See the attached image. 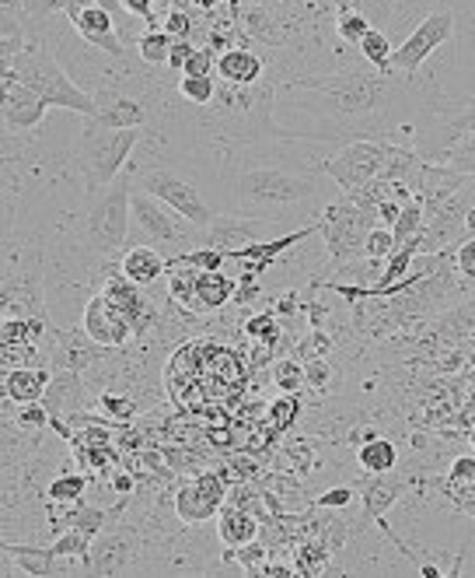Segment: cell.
Instances as JSON below:
<instances>
[{"mask_svg":"<svg viewBox=\"0 0 475 578\" xmlns=\"http://www.w3.org/2000/svg\"><path fill=\"white\" fill-rule=\"evenodd\" d=\"M304 144H252L220 155L214 172V204L238 218L273 221L283 231L321 218L339 193L326 172V158L308 155Z\"/></svg>","mask_w":475,"mask_h":578,"instance_id":"1","label":"cell"},{"mask_svg":"<svg viewBox=\"0 0 475 578\" xmlns=\"http://www.w3.org/2000/svg\"><path fill=\"white\" fill-rule=\"evenodd\" d=\"M419 74L378 71L367 60L356 68H339L326 74H291L283 77L277 95L291 103H312L304 112L318 120L315 144L343 147L350 141H399L410 144V123L416 109Z\"/></svg>","mask_w":475,"mask_h":578,"instance_id":"2","label":"cell"},{"mask_svg":"<svg viewBox=\"0 0 475 578\" xmlns=\"http://www.w3.org/2000/svg\"><path fill=\"white\" fill-rule=\"evenodd\" d=\"M130 190H133L130 176H119L115 183L101 190H88L74 218V236L81 242V250L92 253L101 267H119V260L126 253L130 225H133Z\"/></svg>","mask_w":475,"mask_h":578,"instance_id":"3","label":"cell"},{"mask_svg":"<svg viewBox=\"0 0 475 578\" xmlns=\"http://www.w3.org/2000/svg\"><path fill=\"white\" fill-rule=\"evenodd\" d=\"M472 130H475V103L444 95L434 81L419 85L413 123H410V144L416 147V155L423 161L448 165L451 152Z\"/></svg>","mask_w":475,"mask_h":578,"instance_id":"4","label":"cell"},{"mask_svg":"<svg viewBox=\"0 0 475 578\" xmlns=\"http://www.w3.org/2000/svg\"><path fill=\"white\" fill-rule=\"evenodd\" d=\"M126 176L133 179V186H141L150 196L165 201L172 210H179L182 218H190L199 231H207L210 221L217 218L214 183L210 179L193 176L190 169H182V165H175V161L147 155L141 161H133Z\"/></svg>","mask_w":475,"mask_h":578,"instance_id":"5","label":"cell"},{"mask_svg":"<svg viewBox=\"0 0 475 578\" xmlns=\"http://www.w3.org/2000/svg\"><path fill=\"white\" fill-rule=\"evenodd\" d=\"M4 71L19 74L25 85L36 95H42L53 109H71L77 116H98L95 95L63 71V63L57 60V49L46 36L39 39L32 36L19 57L4 60Z\"/></svg>","mask_w":475,"mask_h":578,"instance_id":"6","label":"cell"},{"mask_svg":"<svg viewBox=\"0 0 475 578\" xmlns=\"http://www.w3.org/2000/svg\"><path fill=\"white\" fill-rule=\"evenodd\" d=\"M81 144L74 152V172L84 193L101 190L123 176L130 155L147 141V127H101L92 116H81Z\"/></svg>","mask_w":475,"mask_h":578,"instance_id":"7","label":"cell"},{"mask_svg":"<svg viewBox=\"0 0 475 578\" xmlns=\"http://www.w3.org/2000/svg\"><path fill=\"white\" fill-rule=\"evenodd\" d=\"M130 210H133L130 242L155 245V250H172V256L207 245V231H199L190 218H182L179 210H172L165 201L150 196L141 186L130 190Z\"/></svg>","mask_w":475,"mask_h":578,"instance_id":"8","label":"cell"},{"mask_svg":"<svg viewBox=\"0 0 475 578\" xmlns=\"http://www.w3.org/2000/svg\"><path fill=\"white\" fill-rule=\"evenodd\" d=\"M375 228H378L375 214L364 210L350 193H339L318 218V236L326 242L329 270H343L350 263L364 260V242Z\"/></svg>","mask_w":475,"mask_h":578,"instance_id":"9","label":"cell"},{"mask_svg":"<svg viewBox=\"0 0 475 578\" xmlns=\"http://www.w3.org/2000/svg\"><path fill=\"white\" fill-rule=\"evenodd\" d=\"M395 147L399 141H350L326 158V172L339 190L353 193L385 176Z\"/></svg>","mask_w":475,"mask_h":578,"instance_id":"10","label":"cell"},{"mask_svg":"<svg viewBox=\"0 0 475 578\" xmlns=\"http://www.w3.org/2000/svg\"><path fill=\"white\" fill-rule=\"evenodd\" d=\"M454 36V11L451 8H437L430 11L427 19H423L410 36H405L395 53H392V63H388V71L395 74H410L416 77L419 68L434 57V49H440L448 39Z\"/></svg>","mask_w":475,"mask_h":578,"instance_id":"11","label":"cell"},{"mask_svg":"<svg viewBox=\"0 0 475 578\" xmlns=\"http://www.w3.org/2000/svg\"><path fill=\"white\" fill-rule=\"evenodd\" d=\"M141 554L144 537L137 530H126V526H112L92 540V554L84 557V568L88 575H123L133 568V561H141Z\"/></svg>","mask_w":475,"mask_h":578,"instance_id":"12","label":"cell"},{"mask_svg":"<svg viewBox=\"0 0 475 578\" xmlns=\"http://www.w3.org/2000/svg\"><path fill=\"white\" fill-rule=\"evenodd\" d=\"M277 236H283V228L273 225V221L238 218V214L217 210V218L207 228V245H214V250H224V253H242V250H248V245L277 239Z\"/></svg>","mask_w":475,"mask_h":578,"instance_id":"13","label":"cell"},{"mask_svg":"<svg viewBox=\"0 0 475 578\" xmlns=\"http://www.w3.org/2000/svg\"><path fill=\"white\" fill-rule=\"evenodd\" d=\"M74 32L98 53H106L115 63H126V43L119 36V25L109 8H101L98 0H88L77 14H71Z\"/></svg>","mask_w":475,"mask_h":578,"instance_id":"14","label":"cell"},{"mask_svg":"<svg viewBox=\"0 0 475 578\" xmlns=\"http://www.w3.org/2000/svg\"><path fill=\"white\" fill-rule=\"evenodd\" d=\"M101 294L123 312V320L133 326V337H144L150 326L158 323V309L150 305L144 294H141V285H133V280L115 267V274L106 277V285H101Z\"/></svg>","mask_w":475,"mask_h":578,"instance_id":"15","label":"cell"},{"mask_svg":"<svg viewBox=\"0 0 475 578\" xmlns=\"http://www.w3.org/2000/svg\"><path fill=\"white\" fill-rule=\"evenodd\" d=\"M81 329L101 347H123L126 340H133V326L123 320V312H119L101 291H95L92 299L84 302Z\"/></svg>","mask_w":475,"mask_h":578,"instance_id":"16","label":"cell"},{"mask_svg":"<svg viewBox=\"0 0 475 578\" xmlns=\"http://www.w3.org/2000/svg\"><path fill=\"white\" fill-rule=\"evenodd\" d=\"M49 109L53 106H49L42 95L32 92L19 74L4 71V130H14V134L36 130L46 120Z\"/></svg>","mask_w":475,"mask_h":578,"instance_id":"17","label":"cell"},{"mask_svg":"<svg viewBox=\"0 0 475 578\" xmlns=\"http://www.w3.org/2000/svg\"><path fill=\"white\" fill-rule=\"evenodd\" d=\"M4 557H14L19 561V568L32 578H57V575H77L84 571L88 575V568L84 565H74L77 557H57L53 551L46 547H28V543H4Z\"/></svg>","mask_w":475,"mask_h":578,"instance_id":"18","label":"cell"},{"mask_svg":"<svg viewBox=\"0 0 475 578\" xmlns=\"http://www.w3.org/2000/svg\"><path fill=\"white\" fill-rule=\"evenodd\" d=\"M42 407L49 410V418L53 421L81 414V410L88 407V389H84L81 372L60 369L53 375V383H49V389L42 393Z\"/></svg>","mask_w":475,"mask_h":578,"instance_id":"19","label":"cell"},{"mask_svg":"<svg viewBox=\"0 0 475 578\" xmlns=\"http://www.w3.org/2000/svg\"><path fill=\"white\" fill-rule=\"evenodd\" d=\"M119 270H123L133 285L147 288L168 274V256L155 250V245H126L123 260H119Z\"/></svg>","mask_w":475,"mask_h":578,"instance_id":"20","label":"cell"},{"mask_svg":"<svg viewBox=\"0 0 475 578\" xmlns=\"http://www.w3.org/2000/svg\"><path fill=\"white\" fill-rule=\"evenodd\" d=\"M266 74V63L263 57L248 53V49H228V53L217 57V77L228 81V85H259Z\"/></svg>","mask_w":475,"mask_h":578,"instance_id":"21","label":"cell"},{"mask_svg":"<svg viewBox=\"0 0 475 578\" xmlns=\"http://www.w3.org/2000/svg\"><path fill=\"white\" fill-rule=\"evenodd\" d=\"M28 14L22 0H0V57L14 60L28 46Z\"/></svg>","mask_w":475,"mask_h":578,"instance_id":"22","label":"cell"},{"mask_svg":"<svg viewBox=\"0 0 475 578\" xmlns=\"http://www.w3.org/2000/svg\"><path fill=\"white\" fill-rule=\"evenodd\" d=\"M217 537L224 547L238 551V547H248L252 540H259V522L252 516L248 508H220V522H217Z\"/></svg>","mask_w":475,"mask_h":578,"instance_id":"23","label":"cell"},{"mask_svg":"<svg viewBox=\"0 0 475 578\" xmlns=\"http://www.w3.org/2000/svg\"><path fill=\"white\" fill-rule=\"evenodd\" d=\"M49 383H53V375H49L46 369H8L4 372V400L39 404Z\"/></svg>","mask_w":475,"mask_h":578,"instance_id":"24","label":"cell"},{"mask_svg":"<svg viewBox=\"0 0 475 578\" xmlns=\"http://www.w3.org/2000/svg\"><path fill=\"white\" fill-rule=\"evenodd\" d=\"M238 294V285L224 270H199L196 274V312H217Z\"/></svg>","mask_w":475,"mask_h":578,"instance_id":"25","label":"cell"},{"mask_svg":"<svg viewBox=\"0 0 475 578\" xmlns=\"http://www.w3.org/2000/svg\"><path fill=\"white\" fill-rule=\"evenodd\" d=\"M217 511H220V505L210 502L196 481H185V484L175 491V516H179L185 526H203V522H210V519L217 516Z\"/></svg>","mask_w":475,"mask_h":578,"instance_id":"26","label":"cell"},{"mask_svg":"<svg viewBox=\"0 0 475 578\" xmlns=\"http://www.w3.org/2000/svg\"><path fill=\"white\" fill-rule=\"evenodd\" d=\"M402 491H405V481H388L385 473H375V481H367L361 487V494H364V522L361 526L378 522L385 511L395 505V498Z\"/></svg>","mask_w":475,"mask_h":578,"instance_id":"27","label":"cell"},{"mask_svg":"<svg viewBox=\"0 0 475 578\" xmlns=\"http://www.w3.org/2000/svg\"><path fill=\"white\" fill-rule=\"evenodd\" d=\"M356 462L367 473H392L399 467V449L388 438H367L361 449H356Z\"/></svg>","mask_w":475,"mask_h":578,"instance_id":"28","label":"cell"},{"mask_svg":"<svg viewBox=\"0 0 475 578\" xmlns=\"http://www.w3.org/2000/svg\"><path fill=\"white\" fill-rule=\"evenodd\" d=\"M172 43H175V36H172V32H165V28L141 32V39H137L141 63H147V68H168V57H172Z\"/></svg>","mask_w":475,"mask_h":578,"instance_id":"29","label":"cell"},{"mask_svg":"<svg viewBox=\"0 0 475 578\" xmlns=\"http://www.w3.org/2000/svg\"><path fill=\"white\" fill-rule=\"evenodd\" d=\"M115 516H119V511H106V508H98V505L74 502V508L66 511V526H74V530L88 533V537H98L101 530H106V522L115 519Z\"/></svg>","mask_w":475,"mask_h":578,"instance_id":"30","label":"cell"},{"mask_svg":"<svg viewBox=\"0 0 475 578\" xmlns=\"http://www.w3.org/2000/svg\"><path fill=\"white\" fill-rule=\"evenodd\" d=\"M375 28L361 11H353L346 4H336V36L339 43H346V46H361L367 32Z\"/></svg>","mask_w":475,"mask_h":578,"instance_id":"31","label":"cell"},{"mask_svg":"<svg viewBox=\"0 0 475 578\" xmlns=\"http://www.w3.org/2000/svg\"><path fill=\"white\" fill-rule=\"evenodd\" d=\"M356 49H361V57L378 71H388V63H392V53H395L392 39H388V32H381V28H370L364 36V43Z\"/></svg>","mask_w":475,"mask_h":578,"instance_id":"32","label":"cell"},{"mask_svg":"<svg viewBox=\"0 0 475 578\" xmlns=\"http://www.w3.org/2000/svg\"><path fill=\"white\" fill-rule=\"evenodd\" d=\"M339 4L361 11L364 19L381 32H388V25L395 22V11H399V0H339Z\"/></svg>","mask_w":475,"mask_h":578,"instance_id":"33","label":"cell"},{"mask_svg":"<svg viewBox=\"0 0 475 578\" xmlns=\"http://www.w3.org/2000/svg\"><path fill=\"white\" fill-rule=\"evenodd\" d=\"M434 491H440L458 511H465V516L475 519V477L472 481H454V477H444V481H434Z\"/></svg>","mask_w":475,"mask_h":578,"instance_id":"34","label":"cell"},{"mask_svg":"<svg viewBox=\"0 0 475 578\" xmlns=\"http://www.w3.org/2000/svg\"><path fill=\"white\" fill-rule=\"evenodd\" d=\"M88 491V477L81 473H63V477H53L46 487V498L57 502V505H74L81 502V494Z\"/></svg>","mask_w":475,"mask_h":578,"instance_id":"35","label":"cell"},{"mask_svg":"<svg viewBox=\"0 0 475 578\" xmlns=\"http://www.w3.org/2000/svg\"><path fill=\"white\" fill-rule=\"evenodd\" d=\"M179 98L190 106H210L214 95H217V81L214 77H190V74H179V85H175Z\"/></svg>","mask_w":475,"mask_h":578,"instance_id":"36","label":"cell"},{"mask_svg":"<svg viewBox=\"0 0 475 578\" xmlns=\"http://www.w3.org/2000/svg\"><path fill=\"white\" fill-rule=\"evenodd\" d=\"M22 4L32 22H42V19H53V14H66V19H71V14H77L88 0H22Z\"/></svg>","mask_w":475,"mask_h":578,"instance_id":"37","label":"cell"},{"mask_svg":"<svg viewBox=\"0 0 475 578\" xmlns=\"http://www.w3.org/2000/svg\"><path fill=\"white\" fill-rule=\"evenodd\" d=\"M172 277H168V291H172V299L182 302L185 309H196V267H175L168 270Z\"/></svg>","mask_w":475,"mask_h":578,"instance_id":"38","label":"cell"},{"mask_svg":"<svg viewBox=\"0 0 475 578\" xmlns=\"http://www.w3.org/2000/svg\"><path fill=\"white\" fill-rule=\"evenodd\" d=\"M273 383L283 393H301L304 386H308V365H297L294 358H283L273 365Z\"/></svg>","mask_w":475,"mask_h":578,"instance_id":"39","label":"cell"},{"mask_svg":"<svg viewBox=\"0 0 475 578\" xmlns=\"http://www.w3.org/2000/svg\"><path fill=\"white\" fill-rule=\"evenodd\" d=\"M395 245H399V239H395L392 225H378L367 236V242H364V256L367 260H388V256L395 253Z\"/></svg>","mask_w":475,"mask_h":578,"instance_id":"40","label":"cell"},{"mask_svg":"<svg viewBox=\"0 0 475 578\" xmlns=\"http://www.w3.org/2000/svg\"><path fill=\"white\" fill-rule=\"evenodd\" d=\"M448 165H451L454 172H462V176H475V130L462 137V144H458L454 152H451Z\"/></svg>","mask_w":475,"mask_h":578,"instance_id":"41","label":"cell"},{"mask_svg":"<svg viewBox=\"0 0 475 578\" xmlns=\"http://www.w3.org/2000/svg\"><path fill=\"white\" fill-rule=\"evenodd\" d=\"M182 74H190V77H214V74H217V57L210 53V49L196 46V49H193V57L185 60Z\"/></svg>","mask_w":475,"mask_h":578,"instance_id":"42","label":"cell"},{"mask_svg":"<svg viewBox=\"0 0 475 578\" xmlns=\"http://www.w3.org/2000/svg\"><path fill=\"white\" fill-rule=\"evenodd\" d=\"M454 270H458V277L475 280V236L454 242Z\"/></svg>","mask_w":475,"mask_h":578,"instance_id":"43","label":"cell"},{"mask_svg":"<svg viewBox=\"0 0 475 578\" xmlns=\"http://www.w3.org/2000/svg\"><path fill=\"white\" fill-rule=\"evenodd\" d=\"M353 502H356V491L353 487H332V491H321L315 505L321 511H339V508H350Z\"/></svg>","mask_w":475,"mask_h":578,"instance_id":"44","label":"cell"},{"mask_svg":"<svg viewBox=\"0 0 475 578\" xmlns=\"http://www.w3.org/2000/svg\"><path fill=\"white\" fill-rule=\"evenodd\" d=\"M98 404H101V410H106V414H112L115 421H130L133 414H137V404L123 400V396H115V393H101Z\"/></svg>","mask_w":475,"mask_h":578,"instance_id":"45","label":"cell"},{"mask_svg":"<svg viewBox=\"0 0 475 578\" xmlns=\"http://www.w3.org/2000/svg\"><path fill=\"white\" fill-rule=\"evenodd\" d=\"M49 421H53V418H49V410L42 407V400H39V404H25L22 414H19V424H22V428H32V432H42Z\"/></svg>","mask_w":475,"mask_h":578,"instance_id":"46","label":"cell"},{"mask_svg":"<svg viewBox=\"0 0 475 578\" xmlns=\"http://www.w3.org/2000/svg\"><path fill=\"white\" fill-rule=\"evenodd\" d=\"M196 484L203 487V494H207V498L210 502H224L228 498V487H224V477H220V473H199L196 477Z\"/></svg>","mask_w":475,"mask_h":578,"instance_id":"47","label":"cell"},{"mask_svg":"<svg viewBox=\"0 0 475 578\" xmlns=\"http://www.w3.org/2000/svg\"><path fill=\"white\" fill-rule=\"evenodd\" d=\"M193 43L190 39H175L172 43V57H168V71H175V74H182V68H185V60L193 57Z\"/></svg>","mask_w":475,"mask_h":578,"instance_id":"48","label":"cell"},{"mask_svg":"<svg viewBox=\"0 0 475 578\" xmlns=\"http://www.w3.org/2000/svg\"><path fill=\"white\" fill-rule=\"evenodd\" d=\"M130 14H137L141 22H147L150 28H155V0H123Z\"/></svg>","mask_w":475,"mask_h":578,"instance_id":"49","label":"cell"},{"mask_svg":"<svg viewBox=\"0 0 475 578\" xmlns=\"http://www.w3.org/2000/svg\"><path fill=\"white\" fill-rule=\"evenodd\" d=\"M165 32H172L175 39H190V19H185L182 11H172V14H168V22H165Z\"/></svg>","mask_w":475,"mask_h":578,"instance_id":"50","label":"cell"},{"mask_svg":"<svg viewBox=\"0 0 475 578\" xmlns=\"http://www.w3.org/2000/svg\"><path fill=\"white\" fill-rule=\"evenodd\" d=\"M332 378V365L329 361H308V383L312 386H326Z\"/></svg>","mask_w":475,"mask_h":578,"instance_id":"51","label":"cell"},{"mask_svg":"<svg viewBox=\"0 0 475 578\" xmlns=\"http://www.w3.org/2000/svg\"><path fill=\"white\" fill-rule=\"evenodd\" d=\"M448 477H454V481H472L475 477V456H465V459H454Z\"/></svg>","mask_w":475,"mask_h":578,"instance_id":"52","label":"cell"},{"mask_svg":"<svg viewBox=\"0 0 475 578\" xmlns=\"http://www.w3.org/2000/svg\"><path fill=\"white\" fill-rule=\"evenodd\" d=\"M248 334H252V337H259V340L273 337V334H277V323H273V316H256V320L248 323Z\"/></svg>","mask_w":475,"mask_h":578,"instance_id":"53","label":"cell"},{"mask_svg":"<svg viewBox=\"0 0 475 578\" xmlns=\"http://www.w3.org/2000/svg\"><path fill=\"white\" fill-rule=\"evenodd\" d=\"M287 414H297V400H294V393L287 396V400L273 404V418H277V428H287L291 421H287Z\"/></svg>","mask_w":475,"mask_h":578,"instance_id":"54","label":"cell"},{"mask_svg":"<svg viewBox=\"0 0 475 578\" xmlns=\"http://www.w3.org/2000/svg\"><path fill=\"white\" fill-rule=\"evenodd\" d=\"M115 491L119 494H130L133 491V477H115Z\"/></svg>","mask_w":475,"mask_h":578,"instance_id":"55","label":"cell"},{"mask_svg":"<svg viewBox=\"0 0 475 578\" xmlns=\"http://www.w3.org/2000/svg\"><path fill=\"white\" fill-rule=\"evenodd\" d=\"M196 4H199V8H214V4H217V0H196Z\"/></svg>","mask_w":475,"mask_h":578,"instance_id":"56","label":"cell"},{"mask_svg":"<svg viewBox=\"0 0 475 578\" xmlns=\"http://www.w3.org/2000/svg\"><path fill=\"white\" fill-rule=\"evenodd\" d=\"M472 449H475V432H472Z\"/></svg>","mask_w":475,"mask_h":578,"instance_id":"57","label":"cell"},{"mask_svg":"<svg viewBox=\"0 0 475 578\" xmlns=\"http://www.w3.org/2000/svg\"><path fill=\"white\" fill-rule=\"evenodd\" d=\"M283 4H294V0H283Z\"/></svg>","mask_w":475,"mask_h":578,"instance_id":"58","label":"cell"}]
</instances>
